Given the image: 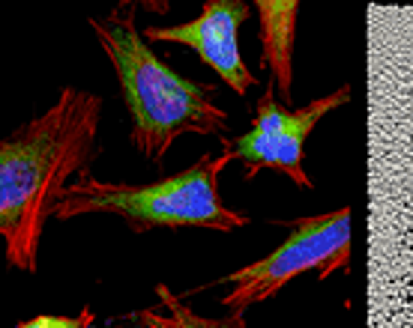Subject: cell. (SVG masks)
I'll list each match as a JSON object with an SVG mask.
<instances>
[{"instance_id": "obj_1", "label": "cell", "mask_w": 413, "mask_h": 328, "mask_svg": "<svg viewBox=\"0 0 413 328\" xmlns=\"http://www.w3.org/2000/svg\"><path fill=\"white\" fill-rule=\"evenodd\" d=\"M102 99L63 87L48 111L0 141V236L6 266L39 271V245L66 188L102 156Z\"/></svg>"}, {"instance_id": "obj_2", "label": "cell", "mask_w": 413, "mask_h": 328, "mask_svg": "<svg viewBox=\"0 0 413 328\" xmlns=\"http://www.w3.org/2000/svg\"><path fill=\"white\" fill-rule=\"evenodd\" d=\"M114 69L120 99L129 116V143L162 170L177 138L231 134V116L219 105V84L186 78L159 57L138 27V3L123 0L102 18H87Z\"/></svg>"}, {"instance_id": "obj_3", "label": "cell", "mask_w": 413, "mask_h": 328, "mask_svg": "<svg viewBox=\"0 0 413 328\" xmlns=\"http://www.w3.org/2000/svg\"><path fill=\"white\" fill-rule=\"evenodd\" d=\"M228 164L231 156L224 150L219 156L204 152L186 170L147 185L102 182L93 176V170H84L60 197L54 221H72L81 215H114L138 236L153 230H183V227L237 233L251 224V218L222 200L219 176Z\"/></svg>"}, {"instance_id": "obj_4", "label": "cell", "mask_w": 413, "mask_h": 328, "mask_svg": "<svg viewBox=\"0 0 413 328\" xmlns=\"http://www.w3.org/2000/svg\"><path fill=\"white\" fill-rule=\"evenodd\" d=\"M285 227L291 230L287 239L269 251L267 257L213 280V284L228 287L219 298L224 311L246 314L251 305L269 302L291 280L302 275L327 280L336 271H345V275L350 271V206L332 209V212H323V215L294 218ZM206 287H198V289H206Z\"/></svg>"}, {"instance_id": "obj_5", "label": "cell", "mask_w": 413, "mask_h": 328, "mask_svg": "<svg viewBox=\"0 0 413 328\" xmlns=\"http://www.w3.org/2000/svg\"><path fill=\"white\" fill-rule=\"evenodd\" d=\"M350 96H354L350 84H341L332 93L296 107L285 105L276 87L267 84L255 105V114H251L249 132L237 134V138H224L222 150L231 156V161L242 164V179L251 182L258 173L276 170L291 179L296 188L309 191L314 185L309 170H305V141L311 138V132L318 129L323 116L345 107Z\"/></svg>"}, {"instance_id": "obj_6", "label": "cell", "mask_w": 413, "mask_h": 328, "mask_svg": "<svg viewBox=\"0 0 413 328\" xmlns=\"http://www.w3.org/2000/svg\"><path fill=\"white\" fill-rule=\"evenodd\" d=\"M251 3L246 0H204L201 12L180 24H147L141 27L147 42H174L192 48L204 66H210L233 96L246 99L258 84L255 72L246 66L237 42L240 27L246 24Z\"/></svg>"}, {"instance_id": "obj_7", "label": "cell", "mask_w": 413, "mask_h": 328, "mask_svg": "<svg viewBox=\"0 0 413 328\" xmlns=\"http://www.w3.org/2000/svg\"><path fill=\"white\" fill-rule=\"evenodd\" d=\"M260 66L269 72V84L276 87L285 105H294V45H296V15L300 0H255Z\"/></svg>"}, {"instance_id": "obj_8", "label": "cell", "mask_w": 413, "mask_h": 328, "mask_svg": "<svg viewBox=\"0 0 413 328\" xmlns=\"http://www.w3.org/2000/svg\"><path fill=\"white\" fill-rule=\"evenodd\" d=\"M156 302L162 307H141L135 311L132 320L138 322V328H249L246 314L228 311L224 316H204L195 314L192 305H186L183 296L171 293L168 284L153 287Z\"/></svg>"}, {"instance_id": "obj_9", "label": "cell", "mask_w": 413, "mask_h": 328, "mask_svg": "<svg viewBox=\"0 0 413 328\" xmlns=\"http://www.w3.org/2000/svg\"><path fill=\"white\" fill-rule=\"evenodd\" d=\"M12 328H99V316L90 305H84L78 314L63 316V314H36L30 320L18 322Z\"/></svg>"}]
</instances>
